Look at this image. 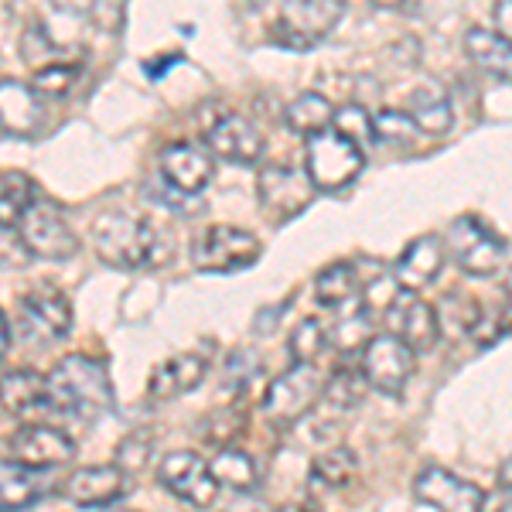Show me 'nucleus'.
<instances>
[{
    "label": "nucleus",
    "instance_id": "obj_9",
    "mask_svg": "<svg viewBox=\"0 0 512 512\" xmlns=\"http://www.w3.org/2000/svg\"><path fill=\"white\" fill-rule=\"evenodd\" d=\"M260 256V239L246 229L236 226H209L195 236L192 243V263L202 274H233V270H246Z\"/></svg>",
    "mask_w": 512,
    "mask_h": 512
},
{
    "label": "nucleus",
    "instance_id": "obj_46",
    "mask_svg": "<svg viewBox=\"0 0 512 512\" xmlns=\"http://www.w3.org/2000/svg\"><path fill=\"white\" fill-rule=\"evenodd\" d=\"M7 349H11V328H7V318L0 311V359L7 355Z\"/></svg>",
    "mask_w": 512,
    "mask_h": 512
},
{
    "label": "nucleus",
    "instance_id": "obj_26",
    "mask_svg": "<svg viewBox=\"0 0 512 512\" xmlns=\"http://www.w3.org/2000/svg\"><path fill=\"white\" fill-rule=\"evenodd\" d=\"M355 475H359V458L345 444H332V448H325L311 461V482L321 492L345 489V485L355 482Z\"/></svg>",
    "mask_w": 512,
    "mask_h": 512
},
{
    "label": "nucleus",
    "instance_id": "obj_22",
    "mask_svg": "<svg viewBox=\"0 0 512 512\" xmlns=\"http://www.w3.org/2000/svg\"><path fill=\"white\" fill-rule=\"evenodd\" d=\"M444 256L448 253H444L441 236H434V233L417 236L414 243L400 253V260H396V267H393L396 284L407 287V291H420V287H427L444 270Z\"/></svg>",
    "mask_w": 512,
    "mask_h": 512
},
{
    "label": "nucleus",
    "instance_id": "obj_31",
    "mask_svg": "<svg viewBox=\"0 0 512 512\" xmlns=\"http://www.w3.org/2000/svg\"><path fill=\"white\" fill-rule=\"evenodd\" d=\"M38 198L35 181L21 171H4L0 175V226H18L31 202Z\"/></svg>",
    "mask_w": 512,
    "mask_h": 512
},
{
    "label": "nucleus",
    "instance_id": "obj_8",
    "mask_svg": "<svg viewBox=\"0 0 512 512\" xmlns=\"http://www.w3.org/2000/svg\"><path fill=\"white\" fill-rule=\"evenodd\" d=\"M18 328L28 345L48 349L72 332V304L55 284H38L21 297Z\"/></svg>",
    "mask_w": 512,
    "mask_h": 512
},
{
    "label": "nucleus",
    "instance_id": "obj_24",
    "mask_svg": "<svg viewBox=\"0 0 512 512\" xmlns=\"http://www.w3.org/2000/svg\"><path fill=\"white\" fill-rule=\"evenodd\" d=\"M48 492L38 468H28L21 461H0V509H28Z\"/></svg>",
    "mask_w": 512,
    "mask_h": 512
},
{
    "label": "nucleus",
    "instance_id": "obj_12",
    "mask_svg": "<svg viewBox=\"0 0 512 512\" xmlns=\"http://www.w3.org/2000/svg\"><path fill=\"white\" fill-rule=\"evenodd\" d=\"M386 318V332L400 338L407 349L414 352H431L441 342V325H437V308L427 304L424 297H417L414 291H403L386 304L383 311Z\"/></svg>",
    "mask_w": 512,
    "mask_h": 512
},
{
    "label": "nucleus",
    "instance_id": "obj_38",
    "mask_svg": "<svg viewBox=\"0 0 512 512\" xmlns=\"http://www.w3.org/2000/svg\"><path fill=\"white\" fill-rule=\"evenodd\" d=\"M21 55H24V62H28L31 69H41V65L62 62V52H59V45H55V41L45 35V28H41V24H31V28L24 31V41H21Z\"/></svg>",
    "mask_w": 512,
    "mask_h": 512
},
{
    "label": "nucleus",
    "instance_id": "obj_18",
    "mask_svg": "<svg viewBox=\"0 0 512 512\" xmlns=\"http://www.w3.org/2000/svg\"><path fill=\"white\" fill-rule=\"evenodd\" d=\"M45 123V96L18 79H0V130L14 137H31Z\"/></svg>",
    "mask_w": 512,
    "mask_h": 512
},
{
    "label": "nucleus",
    "instance_id": "obj_23",
    "mask_svg": "<svg viewBox=\"0 0 512 512\" xmlns=\"http://www.w3.org/2000/svg\"><path fill=\"white\" fill-rule=\"evenodd\" d=\"M407 113L414 117L420 134L437 137V134H448V130H451V99L434 79L420 82L414 93H410Z\"/></svg>",
    "mask_w": 512,
    "mask_h": 512
},
{
    "label": "nucleus",
    "instance_id": "obj_13",
    "mask_svg": "<svg viewBox=\"0 0 512 512\" xmlns=\"http://www.w3.org/2000/svg\"><path fill=\"white\" fill-rule=\"evenodd\" d=\"M158 482L171 495L192 506H212L219 495V482L212 478V468L202 454L195 451H171L158 465Z\"/></svg>",
    "mask_w": 512,
    "mask_h": 512
},
{
    "label": "nucleus",
    "instance_id": "obj_35",
    "mask_svg": "<svg viewBox=\"0 0 512 512\" xmlns=\"http://www.w3.org/2000/svg\"><path fill=\"white\" fill-rule=\"evenodd\" d=\"M478 304L472 301V297H461V294H451L448 301L437 308V325H441V332L448 328L451 335H468L478 318Z\"/></svg>",
    "mask_w": 512,
    "mask_h": 512
},
{
    "label": "nucleus",
    "instance_id": "obj_20",
    "mask_svg": "<svg viewBox=\"0 0 512 512\" xmlns=\"http://www.w3.org/2000/svg\"><path fill=\"white\" fill-rule=\"evenodd\" d=\"M209 373V355L198 352H181L164 359L158 369L151 373V383H147V400L154 403H168L178 400V396L192 393L198 383Z\"/></svg>",
    "mask_w": 512,
    "mask_h": 512
},
{
    "label": "nucleus",
    "instance_id": "obj_39",
    "mask_svg": "<svg viewBox=\"0 0 512 512\" xmlns=\"http://www.w3.org/2000/svg\"><path fill=\"white\" fill-rule=\"evenodd\" d=\"M151 451H154L151 434L134 431V434H127V437L120 441V448H117V465H120L127 475H137L140 468H147V461H151Z\"/></svg>",
    "mask_w": 512,
    "mask_h": 512
},
{
    "label": "nucleus",
    "instance_id": "obj_36",
    "mask_svg": "<svg viewBox=\"0 0 512 512\" xmlns=\"http://www.w3.org/2000/svg\"><path fill=\"white\" fill-rule=\"evenodd\" d=\"M76 79H79V65L52 62V65H41V69H35V82H31V86H35L45 99H59V96L69 93Z\"/></svg>",
    "mask_w": 512,
    "mask_h": 512
},
{
    "label": "nucleus",
    "instance_id": "obj_34",
    "mask_svg": "<svg viewBox=\"0 0 512 512\" xmlns=\"http://www.w3.org/2000/svg\"><path fill=\"white\" fill-rule=\"evenodd\" d=\"M417 134L420 130L407 110H379L373 117V140H383V144H414Z\"/></svg>",
    "mask_w": 512,
    "mask_h": 512
},
{
    "label": "nucleus",
    "instance_id": "obj_47",
    "mask_svg": "<svg viewBox=\"0 0 512 512\" xmlns=\"http://www.w3.org/2000/svg\"><path fill=\"white\" fill-rule=\"evenodd\" d=\"M246 4H253V7H260V4H263V0H246Z\"/></svg>",
    "mask_w": 512,
    "mask_h": 512
},
{
    "label": "nucleus",
    "instance_id": "obj_45",
    "mask_svg": "<svg viewBox=\"0 0 512 512\" xmlns=\"http://www.w3.org/2000/svg\"><path fill=\"white\" fill-rule=\"evenodd\" d=\"M509 11H512V0H499L495 21H499V35H506V38H509Z\"/></svg>",
    "mask_w": 512,
    "mask_h": 512
},
{
    "label": "nucleus",
    "instance_id": "obj_15",
    "mask_svg": "<svg viewBox=\"0 0 512 512\" xmlns=\"http://www.w3.org/2000/svg\"><path fill=\"white\" fill-rule=\"evenodd\" d=\"M161 175L164 185L175 188L178 195H198L209 188L212 175H216V161L205 144H192V140H178V144L161 151Z\"/></svg>",
    "mask_w": 512,
    "mask_h": 512
},
{
    "label": "nucleus",
    "instance_id": "obj_25",
    "mask_svg": "<svg viewBox=\"0 0 512 512\" xmlns=\"http://www.w3.org/2000/svg\"><path fill=\"white\" fill-rule=\"evenodd\" d=\"M465 52L478 69L489 72V76L509 79L512 72V52H509V38L489 28H472L465 35Z\"/></svg>",
    "mask_w": 512,
    "mask_h": 512
},
{
    "label": "nucleus",
    "instance_id": "obj_43",
    "mask_svg": "<svg viewBox=\"0 0 512 512\" xmlns=\"http://www.w3.org/2000/svg\"><path fill=\"white\" fill-rule=\"evenodd\" d=\"M256 376V355L253 352H233L226 362V376H222V390L236 393V390H246V383Z\"/></svg>",
    "mask_w": 512,
    "mask_h": 512
},
{
    "label": "nucleus",
    "instance_id": "obj_2",
    "mask_svg": "<svg viewBox=\"0 0 512 512\" xmlns=\"http://www.w3.org/2000/svg\"><path fill=\"white\" fill-rule=\"evenodd\" d=\"M48 383V400L52 410L69 420H93L106 417L113 407V383L103 362L89 359V355H65L62 362H55V369L45 376Z\"/></svg>",
    "mask_w": 512,
    "mask_h": 512
},
{
    "label": "nucleus",
    "instance_id": "obj_4",
    "mask_svg": "<svg viewBox=\"0 0 512 512\" xmlns=\"http://www.w3.org/2000/svg\"><path fill=\"white\" fill-rule=\"evenodd\" d=\"M366 164V154L362 147H355L349 137H342L335 127H325L318 134L308 137V147H304V171H308L311 185L318 192H338Z\"/></svg>",
    "mask_w": 512,
    "mask_h": 512
},
{
    "label": "nucleus",
    "instance_id": "obj_32",
    "mask_svg": "<svg viewBox=\"0 0 512 512\" xmlns=\"http://www.w3.org/2000/svg\"><path fill=\"white\" fill-rule=\"evenodd\" d=\"M243 410L233 407V403H226V407H216L212 414H205L198 420L195 434L202 437L205 444H212V448H226V444H233L239 434H243Z\"/></svg>",
    "mask_w": 512,
    "mask_h": 512
},
{
    "label": "nucleus",
    "instance_id": "obj_11",
    "mask_svg": "<svg viewBox=\"0 0 512 512\" xmlns=\"http://www.w3.org/2000/svg\"><path fill=\"white\" fill-rule=\"evenodd\" d=\"M315 192L318 188L311 185L308 171L291 168V164H267V168H260V178H256L260 209L274 222H287V219L301 216L311 205Z\"/></svg>",
    "mask_w": 512,
    "mask_h": 512
},
{
    "label": "nucleus",
    "instance_id": "obj_44",
    "mask_svg": "<svg viewBox=\"0 0 512 512\" xmlns=\"http://www.w3.org/2000/svg\"><path fill=\"white\" fill-rule=\"evenodd\" d=\"M52 4L65 14H72V18H86V14L96 7V0H52Z\"/></svg>",
    "mask_w": 512,
    "mask_h": 512
},
{
    "label": "nucleus",
    "instance_id": "obj_37",
    "mask_svg": "<svg viewBox=\"0 0 512 512\" xmlns=\"http://www.w3.org/2000/svg\"><path fill=\"white\" fill-rule=\"evenodd\" d=\"M325 345H328V335H325V328H321V321L308 318V321H301L291 335V359L294 362H315L318 355L325 352Z\"/></svg>",
    "mask_w": 512,
    "mask_h": 512
},
{
    "label": "nucleus",
    "instance_id": "obj_29",
    "mask_svg": "<svg viewBox=\"0 0 512 512\" xmlns=\"http://www.w3.org/2000/svg\"><path fill=\"white\" fill-rule=\"evenodd\" d=\"M355 291H359V270L345 260L332 263L315 277V297L325 308H342V304L352 301Z\"/></svg>",
    "mask_w": 512,
    "mask_h": 512
},
{
    "label": "nucleus",
    "instance_id": "obj_41",
    "mask_svg": "<svg viewBox=\"0 0 512 512\" xmlns=\"http://www.w3.org/2000/svg\"><path fill=\"white\" fill-rule=\"evenodd\" d=\"M400 294V284H396L393 274H379L376 280H369V284H362V308L369 311V315H383L386 304L393 301V297Z\"/></svg>",
    "mask_w": 512,
    "mask_h": 512
},
{
    "label": "nucleus",
    "instance_id": "obj_10",
    "mask_svg": "<svg viewBox=\"0 0 512 512\" xmlns=\"http://www.w3.org/2000/svg\"><path fill=\"white\" fill-rule=\"evenodd\" d=\"M414 362L417 352L407 349L396 335H369L362 342V355H359V373L373 390L386 393V396H400L407 390L410 376H414Z\"/></svg>",
    "mask_w": 512,
    "mask_h": 512
},
{
    "label": "nucleus",
    "instance_id": "obj_28",
    "mask_svg": "<svg viewBox=\"0 0 512 512\" xmlns=\"http://www.w3.org/2000/svg\"><path fill=\"white\" fill-rule=\"evenodd\" d=\"M332 110L335 106L321 93H301L284 106V123H287V130H294V134L311 137L332 123Z\"/></svg>",
    "mask_w": 512,
    "mask_h": 512
},
{
    "label": "nucleus",
    "instance_id": "obj_27",
    "mask_svg": "<svg viewBox=\"0 0 512 512\" xmlns=\"http://www.w3.org/2000/svg\"><path fill=\"white\" fill-rule=\"evenodd\" d=\"M212 468V478L219 482V489L226 485V489H236V492H250L256 489V482H260V468H256L253 454L233 448V444H226V448H219L216 458L209 461Z\"/></svg>",
    "mask_w": 512,
    "mask_h": 512
},
{
    "label": "nucleus",
    "instance_id": "obj_6",
    "mask_svg": "<svg viewBox=\"0 0 512 512\" xmlns=\"http://www.w3.org/2000/svg\"><path fill=\"white\" fill-rule=\"evenodd\" d=\"M18 236L35 260H69L79 253V236L62 216V209L48 198H35L18 219Z\"/></svg>",
    "mask_w": 512,
    "mask_h": 512
},
{
    "label": "nucleus",
    "instance_id": "obj_14",
    "mask_svg": "<svg viewBox=\"0 0 512 512\" xmlns=\"http://www.w3.org/2000/svg\"><path fill=\"white\" fill-rule=\"evenodd\" d=\"M7 454H11L14 461H21V465L48 472V468H59L65 461L76 458V441H72L65 431H59V427L28 420V424L11 434Z\"/></svg>",
    "mask_w": 512,
    "mask_h": 512
},
{
    "label": "nucleus",
    "instance_id": "obj_42",
    "mask_svg": "<svg viewBox=\"0 0 512 512\" xmlns=\"http://www.w3.org/2000/svg\"><path fill=\"white\" fill-rule=\"evenodd\" d=\"M31 260H35V256L21 243L18 229L0 226V270H21V267H28Z\"/></svg>",
    "mask_w": 512,
    "mask_h": 512
},
{
    "label": "nucleus",
    "instance_id": "obj_7",
    "mask_svg": "<svg viewBox=\"0 0 512 512\" xmlns=\"http://www.w3.org/2000/svg\"><path fill=\"white\" fill-rule=\"evenodd\" d=\"M321 379L325 376L315 369V362H294V366L287 369V373H280L274 383L267 386V393H263V403H260L263 417H267L277 431L297 424V420L318 403Z\"/></svg>",
    "mask_w": 512,
    "mask_h": 512
},
{
    "label": "nucleus",
    "instance_id": "obj_33",
    "mask_svg": "<svg viewBox=\"0 0 512 512\" xmlns=\"http://www.w3.org/2000/svg\"><path fill=\"white\" fill-rule=\"evenodd\" d=\"M328 127H335L338 134L349 137L362 151L373 144V117H369V110L362 103H349V106L332 110V123H328Z\"/></svg>",
    "mask_w": 512,
    "mask_h": 512
},
{
    "label": "nucleus",
    "instance_id": "obj_1",
    "mask_svg": "<svg viewBox=\"0 0 512 512\" xmlns=\"http://www.w3.org/2000/svg\"><path fill=\"white\" fill-rule=\"evenodd\" d=\"M89 239L99 260L120 270L164 267L175 256V233L147 212L103 209L93 219Z\"/></svg>",
    "mask_w": 512,
    "mask_h": 512
},
{
    "label": "nucleus",
    "instance_id": "obj_48",
    "mask_svg": "<svg viewBox=\"0 0 512 512\" xmlns=\"http://www.w3.org/2000/svg\"><path fill=\"white\" fill-rule=\"evenodd\" d=\"M376 4H396V0H376Z\"/></svg>",
    "mask_w": 512,
    "mask_h": 512
},
{
    "label": "nucleus",
    "instance_id": "obj_5",
    "mask_svg": "<svg viewBox=\"0 0 512 512\" xmlns=\"http://www.w3.org/2000/svg\"><path fill=\"white\" fill-rule=\"evenodd\" d=\"M444 253L472 277H492L506 263V239L475 216H458L444 236Z\"/></svg>",
    "mask_w": 512,
    "mask_h": 512
},
{
    "label": "nucleus",
    "instance_id": "obj_16",
    "mask_svg": "<svg viewBox=\"0 0 512 512\" xmlns=\"http://www.w3.org/2000/svg\"><path fill=\"white\" fill-rule=\"evenodd\" d=\"M414 499L431 509H451V512H478L482 509L485 492L475 482H465L444 468H424L414 478Z\"/></svg>",
    "mask_w": 512,
    "mask_h": 512
},
{
    "label": "nucleus",
    "instance_id": "obj_19",
    "mask_svg": "<svg viewBox=\"0 0 512 512\" xmlns=\"http://www.w3.org/2000/svg\"><path fill=\"white\" fill-rule=\"evenodd\" d=\"M127 472L120 465H89L76 468L62 485V495L76 506H110L127 495Z\"/></svg>",
    "mask_w": 512,
    "mask_h": 512
},
{
    "label": "nucleus",
    "instance_id": "obj_40",
    "mask_svg": "<svg viewBox=\"0 0 512 512\" xmlns=\"http://www.w3.org/2000/svg\"><path fill=\"white\" fill-rule=\"evenodd\" d=\"M369 328H373V315H369V311L359 304L349 318H338L335 345H338V349H355V345H362L369 338Z\"/></svg>",
    "mask_w": 512,
    "mask_h": 512
},
{
    "label": "nucleus",
    "instance_id": "obj_30",
    "mask_svg": "<svg viewBox=\"0 0 512 512\" xmlns=\"http://www.w3.org/2000/svg\"><path fill=\"white\" fill-rule=\"evenodd\" d=\"M369 383L362 379L359 369L352 366H338L328 373V379H321V396L318 400H325L328 407L335 410H352L362 403V396H366Z\"/></svg>",
    "mask_w": 512,
    "mask_h": 512
},
{
    "label": "nucleus",
    "instance_id": "obj_3",
    "mask_svg": "<svg viewBox=\"0 0 512 512\" xmlns=\"http://www.w3.org/2000/svg\"><path fill=\"white\" fill-rule=\"evenodd\" d=\"M342 14L345 0H284L280 14L270 24V35L291 52H308L332 35Z\"/></svg>",
    "mask_w": 512,
    "mask_h": 512
},
{
    "label": "nucleus",
    "instance_id": "obj_21",
    "mask_svg": "<svg viewBox=\"0 0 512 512\" xmlns=\"http://www.w3.org/2000/svg\"><path fill=\"white\" fill-rule=\"evenodd\" d=\"M0 407L18 420H38L52 414L48 400V383L35 369H11L0 376Z\"/></svg>",
    "mask_w": 512,
    "mask_h": 512
},
{
    "label": "nucleus",
    "instance_id": "obj_17",
    "mask_svg": "<svg viewBox=\"0 0 512 512\" xmlns=\"http://www.w3.org/2000/svg\"><path fill=\"white\" fill-rule=\"evenodd\" d=\"M205 147L229 164H256L263 154V134L253 120L226 113L205 130Z\"/></svg>",
    "mask_w": 512,
    "mask_h": 512
}]
</instances>
